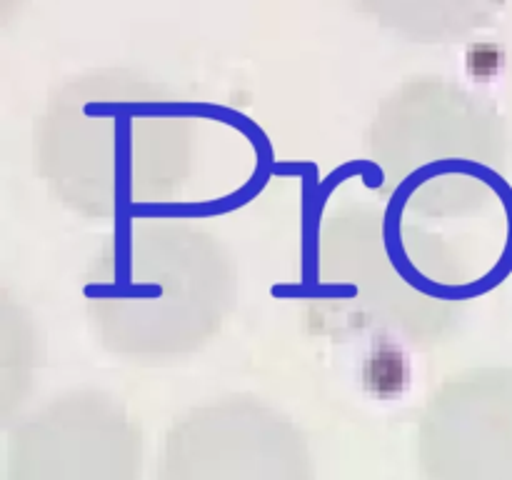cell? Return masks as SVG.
<instances>
[{"label":"cell","mask_w":512,"mask_h":480,"mask_svg":"<svg viewBox=\"0 0 512 480\" xmlns=\"http://www.w3.org/2000/svg\"><path fill=\"white\" fill-rule=\"evenodd\" d=\"M203 128L165 80L125 65L80 70L45 95L30 158L50 198L90 223L173 203L198 173Z\"/></svg>","instance_id":"1"},{"label":"cell","mask_w":512,"mask_h":480,"mask_svg":"<svg viewBox=\"0 0 512 480\" xmlns=\"http://www.w3.org/2000/svg\"><path fill=\"white\" fill-rule=\"evenodd\" d=\"M80 298L108 355L135 365L180 363L213 345L233 318L238 260L198 220L135 215L88 260Z\"/></svg>","instance_id":"2"},{"label":"cell","mask_w":512,"mask_h":480,"mask_svg":"<svg viewBox=\"0 0 512 480\" xmlns=\"http://www.w3.org/2000/svg\"><path fill=\"white\" fill-rule=\"evenodd\" d=\"M325 298L365 328L433 350L460 330L473 273L458 245L385 200H345L315 240Z\"/></svg>","instance_id":"3"},{"label":"cell","mask_w":512,"mask_h":480,"mask_svg":"<svg viewBox=\"0 0 512 480\" xmlns=\"http://www.w3.org/2000/svg\"><path fill=\"white\" fill-rule=\"evenodd\" d=\"M380 200L425 223L473 218L503 195L510 130L498 105L445 75H410L363 133Z\"/></svg>","instance_id":"4"},{"label":"cell","mask_w":512,"mask_h":480,"mask_svg":"<svg viewBox=\"0 0 512 480\" xmlns=\"http://www.w3.org/2000/svg\"><path fill=\"white\" fill-rule=\"evenodd\" d=\"M155 480H315V460L283 410L253 393H228L170 423Z\"/></svg>","instance_id":"5"},{"label":"cell","mask_w":512,"mask_h":480,"mask_svg":"<svg viewBox=\"0 0 512 480\" xmlns=\"http://www.w3.org/2000/svg\"><path fill=\"white\" fill-rule=\"evenodd\" d=\"M143 430L98 388L53 395L8 428L5 480H140Z\"/></svg>","instance_id":"6"},{"label":"cell","mask_w":512,"mask_h":480,"mask_svg":"<svg viewBox=\"0 0 512 480\" xmlns=\"http://www.w3.org/2000/svg\"><path fill=\"white\" fill-rule=\"evenodd\" d=\"M415 460L423 480H512V365L445 375L420 410Z\"/></svg>","instance_id":"7"},{"label":"cell","mask_w":512,"mask_h":480,"mask_svg":"<svg viewBox=\"0 0 512 480\" xmlns=\"http://www.w3.org/2000/svg\"><path fill=\"white\" fill-rule=\"evenodd\" d=\"M508 0H353L358 13L410 43H458L488 28Z\"/></svg>","instance_id":"8"},{"label":"cell","mask_w":512,"mask_h":480,"mask_svg":"<svg viewBox=\"0 0 512 480\" xmlns=\"http://www.w3.org/2000/svg\"><path fill=\"white\" fill-rule=\"evenodd\" d=\"M3 373L18 363V380L10 403L23 398L25 390L33 383V370L38 365V333L33 318L25 313L23 305L10 298L8 288L3 290ZM10 403L5 405V415L10 413Z\"/></svg>","instance_id":"9"}]
</instances>
